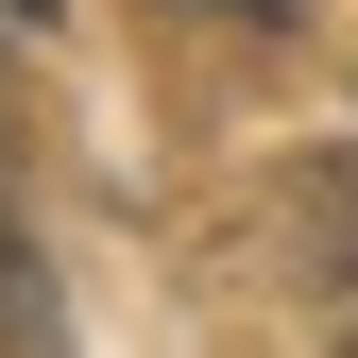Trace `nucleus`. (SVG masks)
Masks as SVG:
<instances>
[{
    "label": "nucleus",
    "mask_w": 358,
    "mask_h": 358,
    "mask_svg": "<svg viewBox=\"0 0 358 358\" xmlns=\"http://www.w3.org/2000/svg\"><path fill=\"white\" fill-rule=\"evenodd\" d=\"M273 239H290L307 290L358 307V154H290V171H273Z\"/></svg>",
    "instance_id": "f257e3e1"
},
{
    "label": "nucleus",
    "mask_w": 358,
    "mask_h": 358,
    "mask_svg": "<svg viewBox=\"0 0 358 358\" xmlns=\"http://www.w3.org/2000/svg\"><path fill=\"white\" fill-rule=\"evenodd\" d=\"M0 358H69V324H52V256H34V222H17V171H0Z\"/></svg>",
    "instance_id": "f03ea898"
},
{
    "label": "nucleus",
    "mask_w": 358,
    "mask_h": 358,
    "mask_svg": "<svg viewBox=\"0 0 358 358\" xmlns=\"http://www.w3.org/2000/svg\"><path fill=\"white\" fill-rule=\"evenodd\" d=\"M17 17H52V0H17Z\"/></svg>",
    "instance_id": "7ed1b4c3"
},
{
    "label": "nucleus",
    "mask_w": 358,
    "mask_h": 358,
    "mask_svg": "<svg viewBox=\"0 0 358 358\" xmlns=\"http://www.w3.org/2000/svg\"><path fill=\"white\" fill-rule=\"evenodd\" d=\"M341 358H358V324H341Z\"/></svg>",
    "instance_id": "20e7f679"
}]
</instances>
